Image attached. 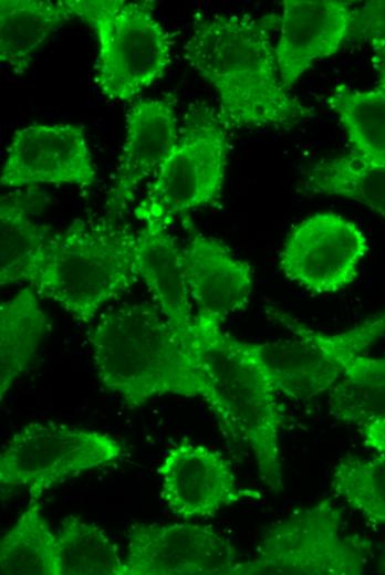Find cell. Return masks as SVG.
Segmentation results:
<instances>
[{"label":"cell","mask_w":385,"mask_h":575,"mask_svg":"<svg viewBox=\"0 0 385 575\" xmlns=\"http://www.w3.org/2000/svg\"><path fill=\"white\" fill-rule=\"evenodd\" d=\"M280 15L217 14L195 22L184 56L219 97L230 128L292 127L312 111L284 88L271 33Z\"/></svg>","instance_id":"obj_1"},{"label":"cell","mask_w":385,"mask_h":575,"mask_svg":"<svg viewBox=\"0 0 385 575\" xmlns=\"http://www.w3.org/2000/svg\"><path fill=\"white\" fill-rule=\"evenodd\" d=\"M373 52V64L378 74V86L385 91V49Z\"/></svg>","instance_id":"obj_29"},{"label":"cell","mask_w":385,"mask_h":575,"mask_svg":"<svg viewBox=\"0 0 385 575\" xmlns=\"http://www.w3.org/2000/svg\"><path fill=\"white\" fill-rule=\"evenodd\" d=\"M219 320L197 313L181 335L195 355L214 395L212 412L225 436L253 453L263 483L282 489L280 430L282 412L267 373L251 342L221 327Z\"/></svg>","instance_id":"obj_3"},{"label":"cell","mask_w":385,"mask_h":575,"mask_svg":"<svg viewBox=\"0 0 385 575\" xmlns=\"http://www.w3.org/2000/svg\"><path fill=\"white\" fill-rule=\"evenodd\" d=\"M372 547L344 533L341 509L324 499L267 530L256 555L238 562L231 575H360Z\"/></svg>","instance_id":"obj_7"},{"label":"cell","mask_w":385,"mask_h":575,"mask_svg":"<svg viewBox=\"0 0 385 575\" xmlns=\"http://www.w3.org/2000/svg\"><path fill=\"white\" fill-rule=\"evenodd\" d=\"M160 496L184 520L212 516L260 494L241 488L230 461L218 450L184 439L169 448L157 468Z\"/></svg>","instance_id":"obj_13"},{"label":"cell","mask_w":385,"mask_h":575,"mask_svg":"<svg viewBox=\"0 0 385 575\" xmlns=\"http://www.w3.org/2000/svg\"><path fill=\"white\" fill-rule=\"evenodd\" d=\"M2 575H61L56 533L41 513L40 501H29L0 543Z\"/></svg>","instance_id":"obj_22"},{"label":"cell","mask_w":385,"mask_h":575,"mask_svg":"<svg viewBox=\"0 0 385 575\" xmlns=\"http://www.w3.org/2000/svg\"><path fill=\"white\" fill-rule=\"evenodd\" d=\"M365 358L370 365L378 368H385V356L377 358H371L365 356Z\"/></svg>","instance_id":"obj_30"},{"label":"cell","mask_w":385,"mask_h":575,"mask_svg":"<svg viewBox=\"0 0 385 575\" xmlns=\"http://www.w3.org/2000/svg\"><path fill=\"white\" fill-rule=\"evenodd\" d=\"M124 575H231L233 545L211 525L133 523L126 531Z\"/></svg>","instance_id":"obj_10"},{"label":"cell","mask_w":385,"mask_h":575,"mask_svg":"<svg viewBox=\"0 0 385 575\" xmlns=\"http://www.w3.org/2000/svg\"><path fill=\"white\" fill-rule=\"evenodd\" d=\"M178 132L173 98H143L131 106L126 137L106 198L107 217L116 219L134 201L139 186L156 174L169 155Z\"/></svg>","instance_id":"obj_14"},{"label":"cell","mask_w":385,"mask_h":575,"mask_svg":"<svg viewBox=\"0 0 385 575\" xmlns=\"http://www.w3.org/2000/svg\"><path fill=\"white\" fill-rule=\"evenodd\" d=\"M378 571L379 573L385 574V546L379 557Z\"/></svg>","instance_id":"obj_31"},{"label":"cell","mask_w":385,"mask_h":575,"mask_svg":"<svg viewBox=\"0 0 385 575\" xmlns=\"http://www.w3.org/2000/svg\"><path fill=\"white\" fill-rule=\"evenodd\" d=\"M332 490L367 520L385 524V454L347 456L332 474Z\"/></svg>","instance_id":"obj_26"},{"label":"cell","mask_w":385,"mask_h":575,"mask_svg":"<svg viewBox=\"0 0 385 575\" xmlns=\"http://www.w3.org/2000/svg\"><path fill=\"white\" fill-rule=\"evenodd\" d=\"M123 453V443L108 433L55 421L30 422L3 445L1 490L22 488L31 501H40L63 480L115 463Z\"/></svg>","instance_id":"obj_9"},{"label":"cell","mask_w":385,"mask_h":575,"mask_svg":"<svg viewBox=\"0 0 385 575\" xmlns=\"http://www.w3.org/2000/svg\"><path fill=\"white\" fill-rule=\"evenodd\" d=\"M327 103L347 134L351 151L366 166L385 170V91L340 85Z\"/></svg>","instance_id":"obj_21"},{"label":"cell","mask_w":385,"mask_h":575,"mask_svg":"<svg viewBox=\"0 0 385 575\" xmlns=\"http://www.w3.org/2000/svg\"><path fill=\"white\" fill-rule=\"evenodd\" d=\"M229 151L228 128L205 104L189 107L177 140L134 210L146 222L169 226L175 218L217 199Z\"/></svg>","instance_id":"obj_6"},{"label":"cell","mask_w":385,"mask_h":575,"mask_svg":"<svg viewBox=\"0 0 385 575\" xmlns=\"http://www.w3.org/2000/svg\"><path fill=\"white\" fill-rule=\"evenodd\" d=\"M347 40L385 49V0L367 1L353 11Z\"/></svg>","instance_id":"obj_27"},{"label":"cell","mask_w":385,"mask_h":575,"mask_svg":"<svg viewBox=\"0 0 385 575\" xmlns=\"http://www.w3.org/2000/svg\"><path fill=\"white\" fill-rule=\"evenodd\" d=\"M354 8L337 0H284L274 53L285 90L347 40Z\"/></svg>","instance_id":"obj_15"},{"label":"cell","mask_w":385,"mask_h":575,"mask_svg":"<svg viewBox=\"0 0 385 575\" xmlns=\"http://www.w3.org/2000/svg\"><path fill=\"white\" fill-rule=\"evenodd\" d=\"M299 191L348 198L385 218V170L366 166L352 151L314 164Z\"/></svg>","instance_id":"obj_23"},{"label":"cell","mask_w":385,"mask_h":575,"mask_svg":"<svg viewBox=\"0 0 385 575\" xmlns=\"http://www.w3.org/2000/svg\"><path fill=\"white\" fill-rule=\"evenodd\" d=\"M96 168L84 128L76 124H37L17 130L0 175L4 188L37 185L92 186Z\"/></svg>","instance_id":"obj_12"},{"label":"cell","mask_w":385,"mask_h":575,"mask_svg":"<svg viewBox=\"0 0 385 575\" xmlns=\"http://www.w3.org/2000/svg\"><path fill=\"white\" fill-rule=\"evenodd\" d=\"M97 377L125 408L155 397H200L212 410L214 395L199 364L155 304L127 303L102 313L87 331Z\"/></svg>","instance_id":"obj_2"},{"label":"cell","mask_w":385,"mask_h":575,"mask_svg":"<svg viewBox=\"0 0 385 575\" xmlns=\"http://www.w3.org/2000/svg\"><path fill=\"white\" fill-rule=\"evenodd\" d=\"M367 249L355 223L334 212H319L291 231L280 253V269L312 292L333 293L354 281Z\"/></svg>","instance_id":"obj_11"},{"label":"cell","mask_w":385,"mask_h":575,"mask_svg":"<svg viewBox=\"0 0 385 575\" xmlns=\"http://www.w3.org/2000/svg\"><path fill=\"white\" fill-rule=\"evenodd\" d=\"M329 408L337 420L360 426L385 416V368L355 358L330 389Z\"/></svg>","instance_id":"obj_25"},{"label":"cell","mask_w":385,"mask_h":575,"mask_svg":"<svg viewBox=\"0 0 385 575\" xmlns=\"http://www.w3.org/2000/svg\"><path fill=\"white\" fill-rule=\"evenodd\" d=\"M48 318L31 286L0 303V401L35 357Z\"/></svg>","instance_id":"obj_20"},{"label":"cell","mask_w":385,"mask_h":575,"mask_svg":"<svg viewBox=\"0 0 385 575\" xmlns=\"http://www.w3.org/2000/svg\"><path fill=\"white\" fill-rule=\"evenodd\" d=\"M181 261L197 313L223 322L250 300L252 271L219 240L191 231L181 249Z\"/></svg>","instance_id":"obj_16"},{"label":"cell","mask_w":385,"mask_h":575,"mask_svg":"<svg viewBox=\"0 0 385 575\" xmlns=\"http://www.w3.org/2000/svg\"><path fill=\"white\" fill-rule=\"evenodd\" d=\"M29 199L11 195L0 202V285L21 282L33 288L44 260L50 228L30 217Z\"/></svg>","instance_id":"obj_19"},{"label":"cell","mask_w":385,"mask_h":575,"mask_svg":"<svg viewBox=\"0 0 385 575\" xmlns=\"http://www.w3.org/2000/svg\"><path fill=\"white\" fill-rule=\"evenodd\" d=\"M361 427L365 446L377 453L385 454V416Z\"/></svg>","instance_id":"obj_28"},{"label":"cell","mask_w":385,"mask_h":575,"mask_svg":"<svg viewBox=\"0 0 385 575\" xmlns=\"http://www.w3.org/2000/svg\"><path fill=\"white\" fill-rule=\"evenodd\" d=\"M163 222H146L136 233L135 260L138 278L154 304L179 335L190 327L194 314L185 279L181 248Z\"/></svg>","instance_id":"obj_17"},{"label":"cell","mask_w":385,"mask_h":575,"mask_svg":"<svg viewBox=\"0 0 385 575\" xmlns=\"http://www.w3.org/2000/svg\"><path fill=\"white\" fill-rule=\"evenodd\" d=\"M267 314L293 337L252 343V348L277 393L295 400L330 391L346 367L385 335V312L333 335L314 331L275 307Z\"/></svg>","instance_id":"obj_8"},{"label":"cell","mask_w":385,"mask_h":575,"mask_svg":"<svg viewBox=\"0 0 385 575\" xmlns=\"http://www.w3.org/2000/svg\"><path fill=\"white\" fill-rule=\"evenodd\" d=\"M75 18L97 38L95 83L106 98L131 101L160 80L171 56V38L154 17L155 2L67 0Z\"/></svg>","instance_id":"obj_5"},{"label":"cell","mask_w":385,"mask_h":575,"mask_svg":"<svg viewBox=\"0 0 385 575\" xmlns=\"http://www.w3.org/2000/svg\"><path fill=\"white\" fill-rule=\"evenodd\" d=\"M74 18L67 0H1V63L24 73L45 41Z\"/></svg>","instance_id":"obj_18"},{"label":"cell","mask_w":385,"mask_h":575,"mask_svg":"<svg viewBox=\"0 0 385 575\" xmlns=\"http://www.w3.org/2000/svg\"><path fill=\"white\" fill-rule=\"evenodd\" d=\"M135 245L136 233L116 219H74L50 237L32 289L74 320L89 323L139 280Z\"/></svg>","instance_id":"obj_4"},{"label":"cell","mask_w":385,"mask_h":575,"mask_svg":"<svg viewBox=\"0 0 385 575\" xmlns=\"http://www.w3.org/2000/svg\"><path fill=\"white\" fill-rule=\"evenodd\" d=\"M55 533L61 575H124V558L98 525L67 515Z\"/></svg>","instance_id":"obj_24"}]
</instances>
